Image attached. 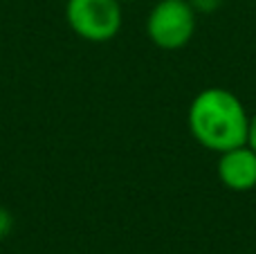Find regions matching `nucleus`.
Wrapping results in <instances>:
<instances>
[{"label":"nucleus","mask_w":256,"mask_h":254,"mask_svg":"<svg viewBox=\"0 0 256 254\" xmlns=\"http://www.w3.org/2000/svg\"><path fill=\"white\" fill-rule=\"evenodd\" d=\"M66 20L76 36L90 43L112 40L122 30L120 0H68Z\"/></svg>","instance_id":"2"},{"label":"nucleus","mask_w":256,"mask_h":254,"mask_svg":"<svg viewBox=\"0 0 256 254\" xmlns=\"http://www.w3.org/2000/svg\"><path fill=\"white\" fill-rule=\"evenodd\" d=\"M189 130L200 146L209 151H230L248 142L250 115L243 102L225 88L200 90L189 106Z\"/></svg>","instance_id":"1"},{"label":"nucleus","mask_w":256,"mask_h":254,"mask_svg":"<svg viewBox=\"0 0 256 254\" xmlns=\"http://www.w3.org/2000/svg\"><path fill=\"white\" fill-rule=\"evenodd\" d=\"M248 144L250 148H252V151L256 153V112L252 117H250V126H248Z\"/></svg>","instance_id":"7"},{"label":"nucleus","mask_w":256,"mask_h":254,"mask_svg":"<svg viewBox=\"0 0 256 254\" xmlns=\"http://www.w3.org/2000/svg\"><path fill=\"white\" fill-rule=\"evenodd\" d=\"M189 2H191V7H194L196 12L209 14V12H214V9H216L218 4L222 2V0H189Z\"/></svg>","instance_id":"6"},{"label":"nucleus","mask_w":256,"mask_h":254,"mask_svg":"<svg viewBox=\"0 0 256 254\" xmlns=\"http://www.w3.org/2000/svg\"><path fill=\"white\" fill-rule=\"evenodd\" d=\"M218 178L232 192H250L256 187V153L248 144L220 153Z\"/></svg>","instance_id":"4"},{"label":"nucleus","mask_w":256,"mask_h":254,"mask_svg":"<svg viewBox=\"0 0 256 254\" xmlns=\"http://www.w3.org/2000/svg\"><path fill=\"white\" fill-rule=\"evenodd\" d=\"M14 232V216L7 207H0V241Z\"/></svg>","instance_id":"5"},{"label":"nucleus","mask_w":256,"mask_h":254,"mask_svg":"<svg viewBox=\"0 0 256 254\" xmlns=\"http://www.w3.org/2000/svg\"><path fill=\"white\" fill-rule=\"evenodd\" d=\"M120 2H124V0H120Z\"/></svg>","instance_id":"8"},{"label":"nucleus","mask_w":256,"mask_h":254,"mask_svg":"<svg viewBox=\"0 0 256 254\" xmlns=\"http://www.w3.org/2000/svg\"><path fill=\"white\" fill-rule=\"evenodd\" d=\"M148 38L162 50H180L196 32V9L189 0H160L146 20Z\"/></svg>","instance_id":"3"}]
</instances>
